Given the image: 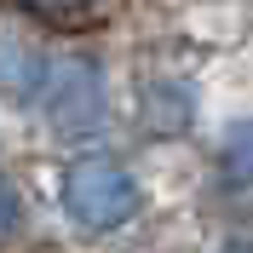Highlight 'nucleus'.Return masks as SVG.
I'll use <instances>...</instances> for the list:
<instances>
[{"label": "nucleus", "mask_w": 253, "mask_h": 253, "mask_svg": "<svg viewBox=\"0 0 253 253\" xmlns=\"http://www.w3.org/2000/svg\"><path fill=\"white\" fill-rule=\"evenodd\" d=\"M41 104H46V121L58 126L63 138H92L98 126L110 121L104 75H98V63H86V58H69V63H58V69H46Z\"/></svg>", "instance_id": "2"}, {"label": "nucleus", "mask_w": 253, "mask_h": 253, "mask_svg": "<svg viewBox=\"0 0 253 253\" xmlns=\"http://www.w3.org/2000/svg\"><path fill=\"white\" fill-rule=\"evenodd\" d=\"M219 167H224L230 184H253V115L230 126V138H224V150H219Z\"/></svg>", "instance_id": "5"}, {"label": "nucleus", "mask_w": 253, "mask_h": 253, "mask_svg": "<svg viewBox=\"0 0 253 253\" xmlns=\"http://www.w3.org/2000/svg\"><path fill=\"white\" fill-rule=\"evenodd\" d=\"M12 219H17V196H12V184H6V173H0V236L12 230Z\"/></svg>", "instance_id": "6"}, {"label": "nucleus", "mask_w": 253, "mask_h": 253, "mask_svg": "<svg viewBox=\"0 0 253 253\" xmlns=\"http://www.w3.org/2000/svg\"><path fill=\"white\" fill-rule=\"evenodd\" d=\"M144 190L138 178L115 167V161H75L63 173V213L81 224V230H121L126 219H138Z\"/></svg>", "instance_id": "1"}, {"label": "nucleus", "mask_w": 253, "mask_h": 253, "mask_svg": "<svg viewBox=\"0 0 253 253\" xmlns=\"http://www.w3.org/2000/svg\"><path fill=\"white\" fill-rule=\"evenodd\" d=\"M230 253H253V248H230Z\"/></svg>", "instance_id": "8"}, {"label": "nucleus", "mask_w": 253, "mask_h": 253, "mask_svg": "<svg viewBox=\"0 0 253 253\" xmlns=\"http://www.w3.org/2000/svg\"><path fill=\"white\" fill-rule=\"evenodd\" d=\"M23 6H41V12H69V6H86V0H23Z\"/></svg>", "instance_id": "7"}, {"label": "nucleus", "mask_w": 253, "mask_h": 253, "mask_svg": "<svg viewBox=\"0 0 253 253\" xmlns=\"http://www.w3.org/2000/svg\"><path fill=\"white\" fill-rule=\"evenodd\" d=\"M46 86V58L17 41H0V92L6 98H41Z\"/></svg>", "instance_id": "4"}, {"label": "nucleus", "mask_w": 253, "mask_h": 253, "mask_svg": "<svg viewBox=\"0 0 253 253\" xmlns=\"http://www.w3.org/2000/svg\"><path fill=\"white\" fill-rule=\"evenodd\" d=\"M190 121H196V92H190L184 81H156V86L144 92V126H150V132L178 138Z\"/></svg>", "instance_id": "3"}]
</instances>
